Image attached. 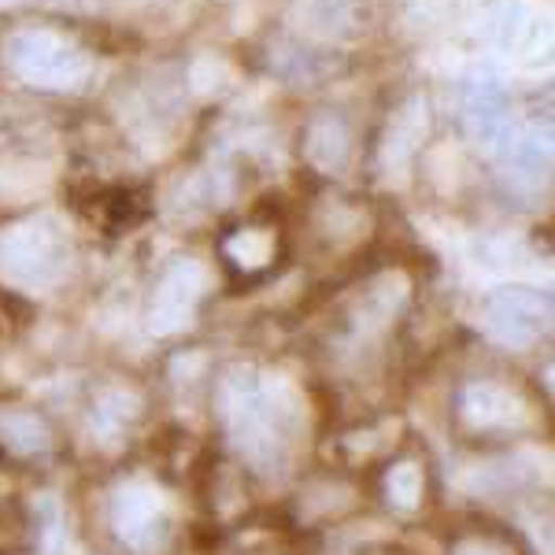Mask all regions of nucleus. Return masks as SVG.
<instances>
[{
  "instance_id": "7ed1b4c3",
  "label": "nucleus",
  "mask_w": 555,
  "mask_h": 555,
  "mask_svg": "<svg viewBox=\"0 0 555 555\" xmlns=\"http://www.w3.org/2000/svg\"><path fill=\"white\" fill-rule=\"evenodd\" d=\"M371 20V0H300L304 34L322 44L363 38Z\"/></svg>"
},
{
  "instance_id": "f03ea898",
  "label": "nucleus",
  "mask_w": 555,
  "mask_h": 555,
  "mask_svg": "<svg viewBox=\"0 0 555 555\" xmlns=\"http://www.w3.org/2000/svg\"><path fill=\"white\" fill-rule=\"evenodd\" d=\"M256 56L267 75L289 86L334 82V78H341L348 70V56L341 49L300 38V34H271V38L256 49Z\"/></svg>"
},
{
  "instance_id": "f257e3e1",
  "label": "nucleus",
  "mask_w": 555,
  "mask_h": 555,
  "mask_svg": "<svg viewBox=\"0 0 555 555\" xmlns=\"http://www.w3.org/2000/svg\"><path fill=\"white\" fill-rule=\"evenodd\" d=\"M0 70L34 93H82L96 78V49L56 23H15L0 34Z\"/></svg>"
},
{
  "instance_id": "20e7f679",
  "label": "nucleus",
  "mask_w": 555,
  "mask_h": 555,
  "mask_svg": "<svg viewBox=\"0 0 555 555\" xmlns=\"http://www.w3.org/2000/svg\"><path fill=\"white\" fill-rule=\"evenodd\" d=\"M507 89L492 70H474L463 78V122L478 133V138H492L504 130L507 122Z\"/></svg>"
}]
</instances>
